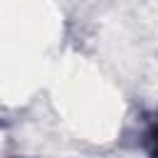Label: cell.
Listing matches in <instances>:
<instances>
[{"label": "cell", "mask_w": 158, "mask_h": 158, "mask_svg": "<svg viewBox=\"0 0 158 158\" xmlns=\"http://www.w3.org/2000/svg\"><path fill=\"white\" fill-rule=\"evenodd\" d=\"M143 151L148 158H158V111L153 114V118L143 131Z\"/></svg>", "instance_id": "obj_1"}]
</instances>
